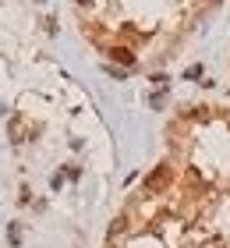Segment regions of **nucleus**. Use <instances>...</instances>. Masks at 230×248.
I'll list each match as a JSON object with an SVG mask.
<instances>
[{
	"label": "nucleus",
	"instance_id": "obj_1",
	"mask_svg": "<svg viewBox=\"0 0 230 248\" xmlns=\"http://www.w3.org/2000/svg\"><path fill=\"white\" fill-rule=\"evenodd\" d=\"M167 185H170V170H167V167H156V170L145 177V188L149 191H159V188H167Z\"/></svg>",
	"mask_w": 230,
	"mask_h": 248
},
{
	"label": "nucleus",
	"instance_id": "obj_2",
	"mask_svg": "<svg viewBox=\"0 0 230 248\" xmlns=\"http://www.w3.org/2000/svg\"><path fill=\"white\" fill-rule=\"evenodd\" d=\"M110 57L117 61V64H124V67H131V64H135V53H131V50H124V46H113V50H110Z\"/></svg>",
	"mask_w": 230,
	"mask_h": 248
},
{
	"label": "nucleus",
	"instance_id": "obj_3",
	"mask_svg": "<svg viewBox=\"0 0 230 248\" xmlns=\"http://www.w3.org/2000/svg\"><path fill=\"white\" fill-rule=\"evenodd\" d=\"M78 4H89V0H78Z\"/></svg>",
	"mask_w": 230,
	"mask_h": 248
}]
</instances>
